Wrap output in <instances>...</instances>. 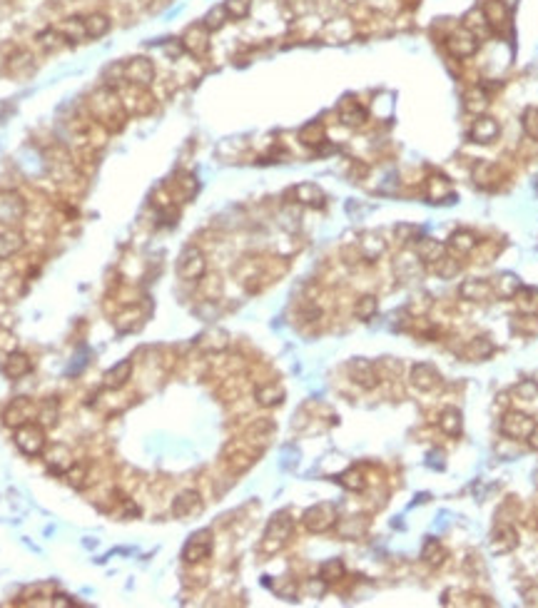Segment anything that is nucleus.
Listing matches in <instances>:
<instances>
[{"mask_svg":"<svg viewBox=\"0 0 538 608\" xmlns=\"http://www.w3.org/2000/svg\"><path fill=\"white\" fill-rule=\"evenodd\" d=\"M155 78H157V70H155V63L150 58H130L123 63V80L130 85H140V88H152L155 85Z\"/></svg>","mask_w":538,"mask_h":608,"instance_id":"6e6552de","label":"nucleus"},{"mask_svg":"<svg viewBox=\"0 0 538 608\" xmlns=\"http://www.w3.org/2000/svg\"><path fill=\"white\" fill-rule=\"evenodd\" d=\"M5 70L13 78H28L35 70V55L28 48H15L13 53L5 58Z\"/></svg>","mask_w":538,"mask_h":608,"instance_id":"aec40b11","label":"nucleus"},{"mask_svg":"<svg viewBox=\"0 0 538 608\" xmlns=\"http://www.w3.org/2000/svg\"><path fill=\"white\" fill-rule=\"evenodd\" d=\"M516 394L521 399H526V402H534L538 397V382L536 379H524L521 384H516Z\"/></svg>","mask_w":538,"mask_h":608,"instance_id":"680f3d73","label":"nucleus"},{"mask_svg":"<svg viewBox=\"0 0 538 608\" xmlns=\"http://www.w3.org/2000/svg\"><path fill=\"white\" fill-rule=\"evenodd\" d=\"M347 374L357 387L364 389V392H372V389H377L379 382H382L377 364L369 362V359H364V357L352 359V362L347 364Z\"/></svg>","mask_w":538,"mask_h":608,"instance_id":"f8f14e48","label":"nucleus"},{"mask_svg":"<svg viewBox=\"0 0 538 608\" xmlns=\"http://www.w3.org/2000/svg\"><path fill=\"white\" fill-rule=\"evenodd\" d=\"M394 237H397L402 245H409V242H419L421 240V227L411 225V222H402V225L394 227Z\"/></svg>","mask_w":538,"mask_h":608,"instance_id":"6e6d98bb","label":"nucleus"},{"mask_svg":"<svg viewBox=\"0 0 538 608\" xmlns=\"http://www.w3.org/2000/svg\"><path fill=\"white\" fill-rule=\"evenodd\" d=\"M491 354H494V342H491V337H474L464 347V357L469 359V362H481V359H489Z\"/></svg>","mask_w":538,"mask_h":608,"instance_id":"58836bf2","label":"nucleus"},{"mask_svg":"<svg viewBox=\"0 0 538 608\" xmlns=\"http://www.w3.org/2000/svg\"><path fill=\"white\" fill-rule=\"evenodd\" d=\"M45 464H48V469L53 471V474L65 476L70 466L75 464V456L68 447H65V444H55V447L45 454Z\"/></svg>","mask_w":538,"mask_h":608,"instance_id":"a878e982","label":"nucleus"},{"mask_svg":"<svg viewBox=\"0 0 538 608\" xmlns=\"http://www.w3.org/2000/svg\"><path fill=\"white\" fill-rule=\"evenodd\" d=\"M23 247H25L23 232H18L15 227H3V230H0V262L20 255Z\"/></svg>","mask_w":538,"mask_h":608,"instance_id":"b1692460","label":"nucleus"},{"mask_svg":"<svg viewBox=\"0 0 538 608\" xmlns=\"http://www.w3.org/2000/svg\"><path fill=\"white\" fill-rule=\"evenodd\" d=\"M444 556H446V549L441 546V541L436 539H426L424 546H421V561L429 566H441L444 564Z\"/></svg>","mask_w":538,"mask_h":608,"instance_id":"c03bdc74","label":"nucleus"},{"mask_svg":"<svg viewBox=\"0 0 538 608\" xmlns=\"http://www.w3.org/2000/svg\"><path fill=\"white\" fill-rule=\"evenodd\" d=\"M337 481H339V484H342L347 491H364V489H367V481H364V474H362L359 469L344 471V474L339 476Z\"/></svg>","mask_w":538,"mask_h":608,"instance_id":"5fc2aeb1","label":"nucleus"},{"mask_svg":"<svg viewBox=\"0 0 538 608\" xmlns=\"http://www.w3.org/2000/svg\"><path fill=\"white\" fill-rule=\"evenodd\" d=\"M302 524L309 534H327V531H332L339 524L337 506L332 501H319V504L309 506L302 514Z\"/></svg>","mask_w":538,"mask_h":608,"instance_id":"7ed1b4c3","label":"nucleus"},{"mask_svg":"<svg viewBox=\"0 0 538 608\" xmlns=\"http://www.w3.org/2000/svg\"><path fill=\"white\" fill-rule=\"evenodd\" d=\"M536 427V419H531L524 412H506L501 419V434L514 442H526L531 434V429Z\"/></svg>","mask_w":538,"mask_h":608,"instance_id":"4468645a","label":"nucleus"},{"mask_svg":"<svg viewBox=\"0 0 538 608\" xmlns=\"http://www.w3.org/2000/svg\"><path fill=\"white\" fill-rule=\"evenodd\" d=\"M474 180L476 185H484V187H491L496 180H501V167L496 162H476L474 165Z\"/></svg>","mask_w":538,"mask_h":608,"instance_id":"a19ab883","label":"nucleus"},{"mask_svg":"<svg viewBox=\"0 0 538 608\" xmlns=\"http://www.w3.org/2000/svg\"><path fill=\"white\" fill-rule=\"evenodd\" d=\"M292 529H294V521L289 519V514H284V511L282 514H274L265 531V539H262V551H265V554H277V551L289 541Z\"/></svg>","mask_w":538,"mask_h":608,"instance_id":"0eeeda50","label":"nucleus"},{"mask_svg":"<svg viewBox=\"0 0 538 608\" xmlns=\"http://www.w3.org/2000/svg\"><path fill=\"white\" fill-rule=\"evenodd\" d=\"M521 280L516 275H511V272H504V275L494 277V282H491V290H494L496 297H504V300H514L516 292L521 290Z\"/></svg>","mask_w":538,"mask_h":608,"instance_id":"f704fd0d","label":"nucleus"},{"mask_svg":"<svg viewBox=\"0 0 538 608\" xmlns=\"http://www.w3.org/2000/svg\"><path fill=\"white\" fill-rule=\"evenodd\" d=\"M324 138H327V130H324V125L319 120H312V123H307L299 130V143L307 145V148H319L324 143Z\"/></svg>","mask_w":538,"mask_h":608,"instance_id":"79ce46f5","label":"nucleus"},{"mask_svg":"<svg viewBox=\"0 0 538 608\" xmlns=\"http://www.w3.org/2000/svg\"><path fill=\"white\" fill-rule=\"evenodd\" d=\"M499 135H501V125H499V120L491 118V115H479V118L474 120V125L469 128V140L476 145L494 143Z\"/></svg>","mask_w":538,"mask_h":608,"instance_id":"f3484780","label":"nucleus"},{"mask_svg":"<svg viewBox=\"0 0 538 608\" xmlns=\"http://www.w3.org/2000/svg\"><path fill=\"white\" fill-rule=\"evenodd\" d=\"M446 197H454V187L444 175H431L426 180V200L429 202H441Z\"/></svg>","mask_w":538,"mask_h":608,"instance_id":"e433bc0d","label":"nucleus"},{"mask_svg":"<svg viewBox=\"0 0 538 608\" xmlns=\"http://www.w3.org/2000/svg\"><path fill=\"white\" fill-rule=\"evenodd\" d=\"M177 275L185 282H200L207 275V255L202 247L187 245L177 257Z\"/></svg>","mask_w":538,"mask_h":608,"instance_id":"39448f33","label":"nucleus"},{"mask_svg":"<svg viewBox=\"0 0 538 608\" xmlns=\"http://www.w3.org/2000/svg\"><path fill=\"white\" fill-rule=\"evenodd\" d=\"M479 235L471 230H456L454 235L449 237V245H446V250L451 252L454 257H466L471 255V252L479 247Z\"/></svg>","mask_w":538,"mask_h":608,"instance_id":"5701e85b","label":"nucleus"},{"mask_svg":"<svg viewBox=\"0 0 538 608\" xmlns=\"http://www.w3.org/2000/svg\"><path fill=\"white\" fill-rule=\"evenodd\" d=\"M133 359H123V362H118L115 367H110L108 372H105V387L108 389H123L125 384L133 379Z\"/></svg>","mask_w":538,"mask_h":608,"instance_id":"c756f323","label":"nucleus"},{"mask_svg":"<svg viewBox=\"0 0 538 608\" xmlns=\"http://www.w3.org/2000/svg\"><path fill=\"white\" fill-rule=\"evenodd\" d=\"M120 100H123V108L128 113V118H142V115H150L155 110V98H152L150 88H140V85L123 83L118 85Z\"/></svg>","mask_w":538,"mask_h":608,"instance_id":"f03ea898","label":"nucleus"},{"mask_svg":"<svg viewBox=\"0 0 538 608\" xmlns=\"http://www.w3.org/2000/svg\"><path fill=\"white\" fill-rule=\"evenodd\" d=\"M88 113L95 123L103 125L108 133H115V130H123L125 120H128V113L123 108V100H120L118 88L113 85H100L88 100Z\"/></svg>","mask_w":538,"mask_h":608,"instance_id":"f257e3e1","label":"nucleus"},{"mask_svg":"<svg viewBox=\"0 0 538 608\" xmlns=\"http://www.w3.org/2000/svg\"><path fill=\"white\" fill-rule=\"evenodd\" d=\"M339 120L347 128H362L367 123V110L357 103V100H347L344 105H339Z\"/></svg>","mask_w":538,"mask_h":608,"instance_id":"72a5a7b5","label":"nucleus"},{"mask_svg":"<svg viewBox=\"0 0 538 608\" xmlns=\"http://www.w3.org/2000/svg\"><path fill=\"white\" fill-rule=\"evenodd\" d=\"M289 197H292V202H297V205H302V207H322L324 205L322 187L314 185V182H299V185H294L292 190H289Z\"/></svg>","mask_w":538,"mask_h":608,"instance_id":"4be33fe9","label":"nucleus"},{"mask_svg":"<svg viewBox=\"0 0 538 608\" xmlns=\"http://www.w3.org/2000/svg\"><path fill=\"white\" fill-rule=\"evenodd\" d=\"M526 444H529V447L534 449V452H538V422H536V427L531 429V434H529V439H526Z\"/></svg>","mask_w":538,"mask_h":608,"instance_id":"0e129e2a","label":"nucleus"},{"mask_svg":"<svg viewBox=\"0 0 538 608\" xmlns=\"http://www.w3.org/2000/svg\"><path fill=\"white\" fill-rule=\"evenodd\" d=\"M28 215V200L18 190H0V227H18Z\"/></svg>","mask_w":538,"mask_h":608,"instance_id":"423d86ee","label":"nucleus"},{"mask_svg":"<svg viewBox=\"0 0 538 608\" xmlns=\"http://www.w3.org/2000/svg\"><path fill=\"white\" fill-rule=\"evenodd\" d=\"M464 28L466 30H471V33L476 35V38H479L481 35V30H484V33H489V23H486V18H484V13H481V8L479 10H471L469 15H466V20H464Z\"/></svg>","mask_w":538,"mask_h":608,"instance_id":"4d7b16f0","label":"nucleus"},{"mask_svg":"<svg viewBox=\"0 0 538 608\" xmlns=\"http://www.w3.org/2000/svg\"><path fill=\"white\" fill-rule=\"evenodd\" d=\"M516 546H519V534H516L514 526H501V529H496L494 536H491V551H494L496 556L511 554Z\"/></svg>","mask_w":538,"mask_h":608,"instance_id":"7c9ffc66","label":"nucleus"},{"mask_svg":"<svg viewBox=\"0 0 538 608\" xmlns=\"http://www.w3.org/2000/svg\"><path fill=\"white\" fill-rule=\"evenodd\" d=\"M464 108L474 115H481L486 108H489V95H486L481 88H471L469 93L464 95Z\"/></svg>","mask_w":538,"mask_h":608,"instance_id":"09e8293b","label":"nucleus"},{"mask_svg":"<svg viewBox=\"0 0 538 608\" xmlns=\"http://www.w3.org/2000/svg\"><path fill=\"white\" fill-rule=\"evenodd\" d=\"M3 372L8 379H23L25 374L33 372V359H30L25 352H8Z\"/></svg>","mask_w":538,"mask_h":608,"instance_id":"c85d7f7f","label":"nucleus"},{"mask_svg":"<svg viewBox=\"0 0 538 608\" xmlns=\"http://www.w3.org/2000/svg\"><path fill=\"white\" fill-rule=\"evenodd\" d=\"M342 3H352L354 5V3H359V0H342Z\"/></svg>","mask_w":538,"mask_h":608,"instance_id":"338daca9","label":"nucleus"},{"mask_svg":"<svg viewBox=\"0 0 538 608\" xmlns=\"http://www.w3.org/2000/svg\"><path fill=\"white\" fill-rule=\"evenodd\" d=\"M344 574H347V569H344L342 559H329L319 566V579H322L324 584H337V581L344 579Z\"/></svg>","mask_w":538,"mask_h":608,"instance_id":"a18cd8bd","label":"nucleus"},{"mask_svg":"<svg viewBox=\"0 0 538 608\" xmlns=\"http://www.w3.org/2000/svg\"><path fill=\"white\" fill-rule=\"evenodd\" d=\"M202 511V496L195 489H185L175 496L172 501V516L175 519H187V516H195Z\"/></svg>","mask_w":538,"mask_h":608,"instance_id":"6ab92c4d","label":"nucleus"},{"mask_svg":"<svg viewBox=\"0 0 538 608\" xmlns=\"http://www.w3.org/2000/svg\"><path fill=\"white\" fill-rule=\"evenodd\" d=\"M212 549H215V539L207 529L195 531V534L187 539L185 549H182V561L185 564H202L212 556Z\"/></svg>","mask_w":538,"mask_h":608,"instance_id":"9b49d317","label":"nucleus"},{"mask_svg":"<svg viewBox=\"0 0 538 608\" xmlns=\"http://www.w3.org/2000/svg\"><path fill=\"white\" fill-rule=\"evenodd\" d=\"M524 601H526L529 606H538V586H534V589L526 591V594H524Z\"/></svg>","mask_w":538,"mask_h":608,"instance_id":"e2e57ef3","label":"nucleus"},{"mask_svg":"<svg viewBox=\"0 0 538 608\" xmlns=\"http://www.w3.org/2000/svg\"><path fill=\"white\" fill-rule=\"evenodd\" d=\"M38 417V404L30 397H15L8 407L3 409V424L10 429H18L28 422H35Z\"/></svg>","mask_w":538,"mask_h":608,"instance_id":"1a4fd4ad","label":"nucleus"},{"mask_svg":"<svg viewBox=\"0 0 538 608\" xmlns=\"http://www.w3.org/2000/svg\"><path fill=\"white\" fill-rule=\"evenodd\" d=\"M439 429L446 437H461V432H464V417H461L459 409L446 407L444 412L439 414Z\"/></svg>","mask_w":538,"mask_h":608,"instance_id":"c9c22d12","label":"nucleus"},{"mask_svg":"<svg viewBox=\"0 0 538 608\" xmlns=\"http://www.w3.org/2000/svg\"><path fill=\"white\" fill-rule=\"evenodd\" d=\"M197 344H200L202 349H207V352H222V349L227 347V332H222V329H210V332L202 334Z\"/></svg>","mask_w":538,"mask_h":608,"instance_id":"3c124183","label":"nucleus"},{"mask_svg":"<svg viewBox=\"0 0 538 608\" xmlns=\"http://www.w3.org/2000/svg\"><path fill=\"white\" fill-rule=\"evenodd\" d=\"M409 382H411V387L419 389V392H434V389L441 387V374L434 364L421 362V364H414V367H411Z\"/></svg>","mask_w":538,"mask_h":608,"instance_id":"dca6fc26","label":"nucleus"},{"mask_svg":"<svg viewBox=\"0 0 538 608\" xmlns=\"http://www.w3.org/2000/svg\"><path fill=\"white\" fill-rule=\"evenodd\" d=\"M227 20H230V15H227V8H225V5H215V8H212L210 13L205 15L202 25H205V28L210 30V33H217V30L225 28Z\"/></svg>","mask_w":538,"mask_h":608,"instance_id":"603ef678","label":"nucleus"},{"mask_svg":"<svg viewBox=\"0 0 538 608\" xmlns=\"http://www.w3.org/2000/svg\"><path fill=\"white\" fill-rule=\"evenodd\" d=\"M180 45L185 53H190L192 58H205L212 48V40H210V30L205 28L202 23H195L182 33L180 38Z\"/></svg>","mask_w":538,"mask_h":608,"instance_id":"ddd939ff","label":"nucleus"},{"mask_svg":"<svg viewBox=\"0 0 538 608\" xmlns=\"http://www.w3.org/2000/svg\"><path fill=\"white\" fill-rule=\"evenodd\" d=\"M516 304H519V312L526 314V317H536L538 314V290L536 287H521L516 292Z\"/></svg>","mask_w":538,"mask_h":608,"instance_id":"37998d69","label":"nucleus"},{"mask_svg":"<svg viewBox=\"0 0 538 608\" xmlns=\"http://www.w3.org/2000/svg\"><path fill=\"white\" fill-rule=\"evenodd\" d=\"M55 28L60 30V35L65 38V43L73 45V43H83L85 38H88V33H85V20L83 15H68V18L60 20Z\"/></svg>","mask_w":538,"mask_h":608,"instance_id":"bb28decb","label":"nucleus"},{"mask_svg":"<svg viewBox=\"0 0 538 608\" xmlns=\"http://www.w3.org/2000/svg\"><path fill=\"white\" fill-rule=\"evenodd\" d=\"M494 295V290H491V282L486 280H464L459 285V297L466 302H486L489 297Z\"/></svg>","mask_w":538,"mask_h":608,"instance_id":"cd10ccee","label":"nucleus"},{"mask_svg":"<svg viewBox=\"0 0 538 608\" xmlns=\"http://www.w3.org/2000/svg\"><path fill=\"white\" fill-rule=\"evenodd\" d=\"M65 479H68V484L75 486V489H85L90 481V466L85 464V461H75L68 469V474H65Z\"/></svg>","mask_w":538,"mask_h":608,"instance_id":"8fccbe9b","label":"nucleus"},{"mask_svg":"<svg viewBox=\"0 0 538 608\" xmlns=\"http://www.w3.org/2000/svg\"><path fill=\"white\" fill-rule=\"evenodd\" d=\"M257 456H260V449H255L250 442H232L225 449V464L232 474H242L255 464Z\"/></svg>","mask_w":538,"mask_h":608,"instance_id":"9d476101","label":"nucleus"},{"mask_svg":"<svg viewBox=\"0 0 538 608\" xmlns=\"http://www.w3.org/2000/svg\"><path fill=\"white\" fill-rule=\"evenodd\" d=\"M481 13H484L486 23H489V28L494 33H501V30H506L511 25V10L504 0H486Z\"/></svg>","mask_w":538,"mask_h":608,"instance_id":"a211bd4d","label":"nucleus"},{"mask_svg":"<svg viewBox=\"0 0 538 608\" xmlns=\"http://www.w3.org/2000/svg\"><path fill=\"white\" fill-rule=\"evenodd\" d=\"M50 604H53V606H73V601H68V596L58 594V596H53V601H50Z\"/></svg>","mask_w":538,"mask_h":608,"instance_id":"69168bd1","label":"nucleus"},{"mask_svg":"<svg viewBox=\"0 0 538 608\" xmlns=\"http://www.w3.org/2000/svg\"><path fill=\"white\" fill-rule=\"evenodd\" d=\"M172 187L177 190V197H182V200H190V197L197 195V180L195 175H190V172H180V175L172 180Z\"/></svg>","mask_w":538,"mask_h":608,"instance_id":"de8ad7c7","label":"nucleus"},{"mask_svg":"<svg viewBox=\"0 0 538 608\" xmlns=\"http://www.w3.org/2000/svg\"><path fill=\"white\" fill-rule=\"evenodd\" d=\"M377 312H379V300L374 295H362L354 302V317L362 319V322H369Z\"/></svg>","mask_w":538,"mask_h":608,"instance_id":"49530a36","label":"nucleus"},{"mask_svg":"<svg viewBox=\"0 0 538 608\" xmlns=\"http://www.w3.org/2000/svg\"><path fill=\"white\" fill-rule=\"evenodd\" d=\"M322 33L337 40V43H342V40H349L354 35V23L349 18H332L329 23H324Z\"/></svg>","mask_w":538,"mask_h":608,"instance_id":"ea45409f","label":"nucleus"},{"mask_svg":"<svg viewBox=\"0 0 538 608\" xmlns=\"http://www.w3.org/2000/svg\"><path fill=\"white\" fill-rule=\"evenodd\" d=\"M446 50H449L454 58H461V60L471 58V55H476V50H479V38L461 25L459 30H454V33L446 38Z\"/></svg>","mask_w":538,"mask_h":608,"instance_id":"2eb2a0df","label":"nucleus"},{"mask_svg":"<svg viewBox=\"0 0 538 608\" xmlns=\"http://www.w3.org/2000/svg\"><path fill=\"white\" fill-rule=\"evenodd\" d=\"M364 531V524L359 526V516H349V519H344L342 524H339V534L347 536V539H354V536H359Z\"/></svg>","mask_w":538,"mask_h":608,"instance_id":"052dcab7","label":"nucleus"},{"mask_svg":"<svg viewBox=\"0 0 538 608\" xmlns=\"http://www.w3.org/2000/svg\"><path fill=\"white\" fill-rule=\"evenodd\" d=\"M446 255V247L441 245L439 240H431V237H421L416 242V257L421 260V265H431L434 267L441 257Z\"/></svg>","mask_w":538,"mask_h":608,"instance_id":"2f4dec72","label":"nucleus"},{"mask_svg":"<svg viewBox=\"0 0 538 608\" xmlns=\"http://www.w3.org/2000/svg\"><path fill=\"white\" fill-rule=\"evenodd\" d=\"M58 419H60V409H58V404H55L53 399H50V402H45V404H38V417H35V422H40L45 429H48V427H55V424H58Z\"/></svg>","mask_w":538,"mask_h":608,"instance_id":"864d4df0","label":"nucleus"},{"mask_svg":"<svg viewBox=\"0 0 538 608\" xmlns=\"http://www.w3.org/2000/svg\"><path fill=\"white\" fill-rule=\"evenodd\" d=\"M35 45H38L43 53H58V50H63L68 43H65V38L60 35V30L53 25V28H45L35 35Z\"/></svg>","mask_w":538,"mask_h":608,"instance_id":"4c0bfd02","label":"nucleus"},{"mask_svg":"<svg viewBox=\"0 0 538 608\" xmlns=\"http://www.w3.org/2000/svg\"><path fill=\"white\" fill-rule=\"evenodd\" d=\"M225 8H227V15L230 20H245L252 10V0H225Z\"/></svg>","mask_w":538,"mask_h":608,"instance_id":"13d9d810","label":"nucleus"},{"mask_svg":"<svg viewBox=\"0 0 538 608\" xmlns=\"http://www.w3.org/2000/svg\"><path fill=\"white\" fill-rule=\"evenodd\" d=\"M357 252H359V260L377 262L379 257L387 252V240H384L379 232H364L357 242Z\"/></svg>","mask_w":538,"mask_h":608,"instance_id":"412c9836","label":"nucleus"},{"mask_svg":"<svg viewBox=\"0 0 538 608\" xmlns=\"http://www.w3.org/2000/svg\"><path fill=\"white\" fill-rule=\"evenodd\" d=\"M85 20V33H88L90 40H100L113 30V18L103 10H93V13L83 15Z\"/></svg>","mask_w":538,"mask_h":608,"instance_id":"393cba45","label":"nucleus"},{"mask_svg":"<svg viewBox=\"0 0 538 608\" xmlns=\"http://www.w3.org/2000/svg\"><path fill=\"white\" fill-rule=\"evenodd\" d=\"M15 447L25 456H40L48 447V437H45V427L40 422H28L23 427L15 429L13 434Z\"/></svg>","mask_w":538,"mask_h":608,"instance_id":"20e7f679","label":"nucleus"},{"mask_svg":"<svg viewBox=\"0 0 538 608\" xmlns=\"http://www.w3.org/2000/svg\"><path fill=\"white\" fill-rule=\"evenodd\" d=\"M255 402L260 404L262 409H274V407H279V404L284 402V389H282V384L267 382V384H262V387H257V389H255Z\"/></svg>","mask_w":538,"mask_h":608,"instance_id":"473e14b6","label":"nucleus"},{"mask_svg":"<svg viewBox=\"0 0 538 608\" xmlns=\"http://www.w3.org/2000/svg\"><path fill=\"white\" fill-rule=\"evenodd\" d=\"M521 125H524V133L529 135L531 140H538V108H529L521 118Z\"/></svg>","mask_w":538,"mask_h":608,"instance_id":"bf43d9fd","label":"nucleus"}]
</instances>
